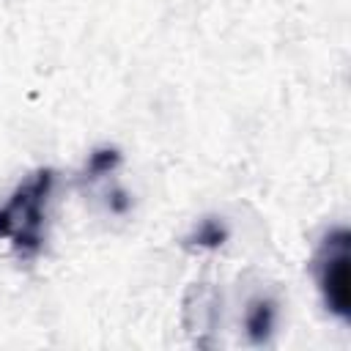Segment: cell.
<instances>
[{
  "label": "cell",
  "mask_w": 351,
  "mask_h": 351,
  "mask_svg": "<svg viewBox=\"0 0 351 351\" xmlns=\"http://www.w3.org/2000/svg\"><path fill=\"white\" fill-rule=\"evenodd\" d=\"M55 189V170L38 167L16 184L0 206V241H8L19 258H33L44 247L47 206Z\"/></svg>",
  "instance_id": "1"
},
{
  "label": "cell",
  "mask_w": 351,
  "mask_h": 351,
  "mask_svg": "<svg viewBox=\"0 0 351 351\" xmlns=\"http://www.w3.org/2000/svg\"><path fill=\"white\" fill-rule=\"evenodd\" d=\"M348 263H351V233L346 225H335L321 236L310 269L326 313H332L343 324H348L351 318Z\"/></svg>",
  "instance_id": "2"
},
{
  "label": "cell",
  "mask_w": 351,
  "mask_h": 351,
  "mask_svg": "<svg viewBox=\"0 0 351 351\" xmlns=\"http://www.w3.org/2000/svg\"><path fill=\"white\" fill-rule=\"evenodd\" d=\"M274 326H277V304L269 296L252 299L247 307V315H244V332H247L250 343H255V346L269 343L274 335Z\"/></svg>",
  "instance_id": "3"
},
{
  "label": "cell",
  "mask_w": 351,
  "mask_h": 351,
  "mask_svg": "<svg viewBox=\"0 0 351 351\" xmlns=\"http://www.w3.org/2000/svg\"><path fill=\"white\" fill-rule=\"evenodd\" d=\"M228 236H230V230L219 217H206L195 225V230L189 233L186 241H189V247H197V250H217L228 241Z\"/></svg>",
  "instance_id": "4"
},
{
  "label": "cell",
  "mask_w": 351,
  "mask_h": 351,
  "mask_svg": "<svg viewBox=\"0 0 351 351\" xmlns=\"http://www.w3.org/2000/svg\"><path fill=\"white\" fill-rule=\"evenodd\" d=\"M118 165H121V151H118V148H110V145L96 148V151L88 156L85 178H88V181H96V178H101V176H110Z\"/></svg>",
  "instance_id": "5"
}]
</instances>
